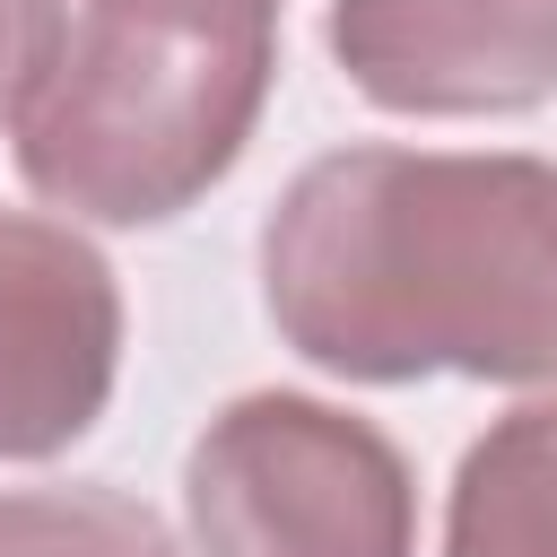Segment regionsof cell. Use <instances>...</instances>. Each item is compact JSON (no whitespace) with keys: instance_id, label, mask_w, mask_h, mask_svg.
<instances>
[{"instance_id":"5","label":"cell","mask_w":557,"mask_h":557,"mask_svg":"<svg viewBox=\"0 0 557 557\" xmlns=\"http://www.w3.org/2000/svg\"><path fill=\"white\" fill-rule=\"evenodd\" d=\"M331 61L383 113H531L557 96V0H331Z\"/></svg>"},{"instance_id":"1","label":"cell","mask_w":557,"mask_h":557,"mask_svg":"<svg viewBox=\"0 0 557 557\" xmlns=\"http://www.w3.org/2000/svg\"><path fill=\"white\" fill-rule=\"evenodd\" d=\"M261 305L339 383H557V165L331 148L261 218Z\"/></svg>"},{"instance_id":"3","label":"cell","mask_w":557,"mask_h":557,"mask_svg":"<svg viewBox=\"0 0 557 557\" xmlns=\"http://www.w3.org/2000/svg\"><path fill=\"white\" fill-rule=\"evenodd\" d=\"M200 557H418L400 444L313 392H244L183 453Z\"/></svg>"},{"instance_id":"4","label":"cell","mask_w":557,"mask_h":557,"mask_svg":"<svg viewBox=\"0 0 557 557\" xmlns=\"http://www.w3.org/2000/svg\"><path fill=\"white\" fill-rule=\"evenodd\" d=\"M122 374L113 261L70 226L0 200V461L70 453Z\"/></svg>"},{"instance_id":"8","label":"cell","mask_w":557,"mask_h":557,"mask_svg":"<svg viewBox=\"0 0 557 557\" xmlns=\"http://www.w3.org/2000/svg\"><path fill=\"white\" fill-rule=\"evenodd\" d=\"M61 44H70V9L61 0H0V131H17V113L52 78Z\"/></svg>"},{"instance_id":"9","label":"cell","mask_w":557,"mask_h":557,"mask_svg":"<svg viewBox=\"0 0 557 557\" xmlns=\"http://www.w3.org/2000/svg\"><path fill=\"white\" fill-rule=\"evenodd\" d=\"M218 9H261V17H278V0H218Z\"/></svg>"},{"instance_id":"2","label":"cell","mask_w":557,"mask_h":557,"mask_svg":"<svg viewBox=\"0 0 557 557\" xmlns=\"http://www.w3.org/2000/svg\"><path fill=\"white\" fill-rule=\"evenodd\" d=\"M278 78V17L218 0H87L17 113V174L87 226H165L235 174Z\"/></svg>"},{"instance_id":"6","label":"cell","mask_w":557,"mask_h":557,"mask_svg":"<svg viewBox=\"0 0 557 557\" xmlns=\"http://www.w3.org/2000/svg\"><path fill=\"white\" fill-rule=\"evenodd\" d=\"M444 557H557V392L505 409L453 470Z\"/></svg>"},{"instance_id":"7","label":"cell","mask_w":557,"mask_h":557,"mask_svg":"<svg viewBox=\"0 0 557 557\" xmlns=\"http://www.w3.org/2000/svg\"><path fill=\"white\" fill-rule=\"evenodd\" d=\"M0 557H183V548L122 487H17L0 496Z\"/></svg>"}]
</instances>
